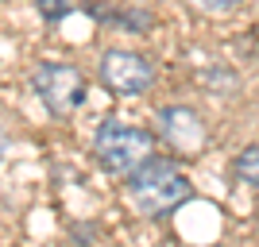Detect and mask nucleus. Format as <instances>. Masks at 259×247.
<instances>
[{
	"label": "nucleus",
	"instance_id": "f257e3e1",
	"mask_svg": "<svg viewBox=\"0 0 259 247\" xmlns=\"http://www.w3.org/2000/svg\"><path fill=\"white\" fill-rule=\"evenodd\" d=\"M128 197L143 216H166L182 201H190V182L186 174L166 159H147L128 174Z\"/></svg>",
	"mask_w": 259,
	"mask_h": 247
},
{
	"label": "nucleus",
	"instance_id": "f03ea898",
	"mask_svg": "<svg viewBox=\"0 0 259 247\" xmlns=\"http://www.w3.org/2000/svg\"><path fill=\"white\" fill-rule=\"evenodd\" d=\"M93 151H97V162L105 166L108 174L128 178V174L155 151V139H151V131H143V128H128V124L105 120V124L97 128Z\"/></svg>",
	"mask_w": 259,
	"mask_h": 247
},
{
	"label": "nucleus",
	"instance_id": "7ed1b4c3",
	"mask_svg": "<svg viewBox=\"0 0 259 247\" xmlns=\"http://www.w3.org/2000/svg\"><path fill=\"white\" fill-rule=\"evenodd\" d=\"M31 85H35V93H39V101L51 108L54 116H74L77 108H81V101H85V77H81V70L62 66V62L35 66Z\"/></svg>",
	"mask_w": 259,
	"mask_h": 247
},
{
	"label": "nucleus",
	"instance_id": "20e7f679",
	"mask_svg": "<svg viewBox=\"0 0 259 247\" xmlns=\"http://www.w3.org/2000/svg\"><path fill=\"white\" fill-rule=\"evenodd\" d=\"M97 74L120 97H140V93H147L155 85V66L143 54H132V51H105Z\"/></svg>",
	"mask_w": 259,
	"mask_h": 247
},
{
	"label": "nucleus",
	"instance_id": "39448f33",
	"mask_svg": "<svg viewBox=\"0 0 259 247\" xmlns=\"http://www.w3.org/2000/svg\"><path fill=\"white\" fill-rule=\"evenodd\" d=\"M159 131H162V139L174 151H182V155H201V147H205V124H201V116L194 108H186V105L162 108Z\"/></svg>",
	"mask_w": 259,
	"mask_h": 247
},
{
	"label": "nucleus",
	"instance_id": "423d86ee",
	"mask_svg": "<svg viewBox=\"0 0 259 247\" xmlns=\"http://www.w3.org/2000/svg\"><path fill=\"white\" fill-rule=\"evenodd\" d=\"M232 174H236L240 182H248L259 189V147H244L236 155V162H232Z\"/></svg>",
	"mask_w": 259,
	"mask_h": 247
},
{
	"label": "nucleus",
	"instance_id": "0eeeda50",
	"mask_svg": "<svg viewBox=\"0 0 259 247\" xmlns=\"http://www.w3.org/2000/svg\"><path fill=\"white\" fill-rule=\"evenodd\" d=\"M194 4H201L205 12H232L240 0H194Z\"/></svg>",
	"mask_w": 259,
	"mask_h": 247
},
{
	"label": "nucleus",
	"instance_id": "6e6552de",
	"mask_svg": "<svg viewBox=\"0 0 259 247\" xmlns=\"http://www.w3.org/2000/svg\"><path fill=\"white\" fill-rule=\"evenodd\" d=\"M39 8H43L51 20H58V16L66 12V0H39Z\"/></svg>",
	"mask_w": 259,
	"mask_h": 247
},
{
	"label": "nucleus",
	"instance_id": "1a4fd4ad",
	"mask_svg": "<svg viewBox=\"0 0 259 247\" xmlns=\"http://www.w3.org/2000/svg\"><path fill=\"white\" fill-rule=\"evenodd\" d=\"M4 155H8V135L0 131V159H4Z\"/></svg>",
	"mask_w": 259,
	"mask_h": 247
}]
</instances>
